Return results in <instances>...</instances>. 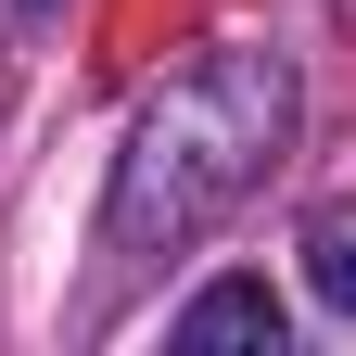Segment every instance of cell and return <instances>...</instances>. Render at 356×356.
Listing matches in <instances>:
<instances>
[{
  "label": "cell",
  "mask_w": 356,
  "mask_h": 356,
  "mask_svg": "<svg viewBox=\"0 0 356 356\" xmlns=\"http://www.w3.org/2000/svg\"><path fill=\"white\" fill-rule=\"evenodd\" d=\"M293 140V64L280 51H216L140 115V140L115 153V204H102V254H165L204 216H229Z\"/></svg>",
  "instance_id": "6da1fadb"
},
{
  "label": "cell",
  "mask_w": 356,
  "mask_h": 356,
  "mask_svg": "<svg viewBox=\"0 0 356 356\" xmlns=\"http://www.w3.org/2000/svg\"><path fill=\"white\" fill-rule=\"evenodd\" d=\"M178 343H191V356H216V343H267V356H280V293H267V280H216V293L178 305Z\"/></svg>",
  "instance_id": "7a4b0ae2"
},
{
  "label": "cell",
  "mask_w": 356,
  "mask_h": 356,
  "mask_svg": "<svg viewBox=\"0 0 356 356\" xmlns=\"http://www.w3.org/2000/svg\"><path fill=\"white\" fill-rule=\"evenodd\" d=\"M305 280H318L331 318H356V204H318V216H305Z\"/></svg>",
  "instance_id": "3957f363"
}]
</instances>
